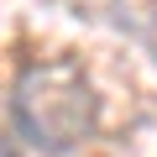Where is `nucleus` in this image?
Masks as SVG:
<instances>
[{
    "label": "nucleus",
    "instance_id": "obj_1",
    "mask_svg": "<svg viewBox=\"0 0 157 157\" xmlns=\"http://www.w3.org/2000/svg\"><path fill=\"white\" fill-rule=\"evenodd\" d=\"M11 121L21 131V141H32L47 157H68L78 152L94 126H100V100L94 89L78 78L73 68H21L16 89H11Z\"/></svg>",
    "mask_w": 157,
    "mask_h": 157
},
{
    "label": "nucleus",
    "instance_id": "obj_2",
    "mask_svg": "<svg viewBox=\"0 0 157 157\" xmlns=\"http://www.w3.org/2000/svg\"><path fill=\"white\" fill-rule=\"evenodd\" d=\"M0 157H21V147L16 141H0Z\"/></svg>",
    "mask_w": 157,
    "mask_h": 157
}]
</instances>
